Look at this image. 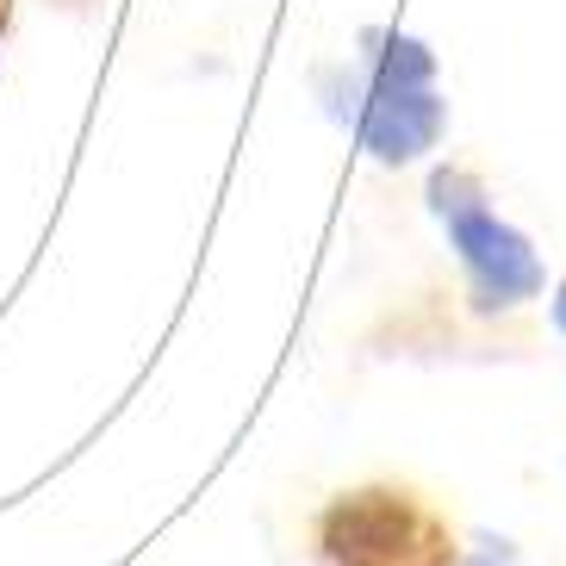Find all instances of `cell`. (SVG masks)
Instances as JSON below:
<instances>
[{
  "label": "cell",
  "mask_w": 566,
  "mask_h": 566,
  "mask_svg": "<svg viewBox=\"0 0 566 566\" xmlns=\"http://www.w3.org/2000/svg\"><path fill=\"white\" fill-rule=\"evenodd\" d=\"M317 566H461L454 516L411 480L336 485L305 523Z\"/></svg>",
  "instance_id": "cell-1"
},
{
  "label": "cell",
  "mask_w": 566,
  "mask_h": 566,
  "mask_svg": "<svg viewBox=\"0 0 566 566\" xmlns=\"http://www.w3.org/2000/svg\"><path fill=\"white\" fill-rule=\"evenodd\" d=\"M317 101L380 168H411L449 137V101L436 87H386L367 69H317Z\"/></svg>",
  "instance_id": "cell-2"
},
{
  "label": "cell",
  "mask_w": 566,
  "mask_h": 566,
  "mask_svg": "<svg viewBox=\"0 0 566 566\" xmlns=\"http://www.w3.org/2000/svg\"><path fill=\"white\" fill-rule=\"evenodd\" d=\"M449 231V250L454 268H461V286H467V305L480 317H504V312H523L530 300L548 293V268L535 255V243L516 231L511 218H499L492 206H461V212L436 218Z\"/></svg>",
  "instance_id": "cell-3"
},
{
  "label": "cell",
  "mask_w": 566,
  "mask_h": 566,
  "mask_svg": "<svg viewBox=\"0 0 566 566\" xmlns=\"http://www.w3.org/2000/svg\"><path fill=\"white\" fill-rule=\"evenodd\" d=\"M361 69L386 87H436V51L411 32H392V25L361 32Z\"/></svg>",
  "instance_id": "cell-4"
},
{
  "label": "cell",
  "mask_w": 566,
  "mask_h": 566,
  "mask_svg": "<svg viewBox=\"0 0 566 566\" xmlns=\"http://www.w3.org/2000/svg\"><path fill=\"white\" fill-rule=\"evenodd\" d=\"M423 200H430V212H436V218H449V212H461V206L492 200V187H485L480 168H467V163H442V168L430 175V187H423Z\"/></svg>",
  "instance_id": "cell-5"
},
{
  "label": "cell",
  "mask_w": 566,
  "mask_h": 566,
  "mask_svg": "<svg viewBox=\"0 0 566 566\" xmlns=\"http://www.w3.org/2000/svg\"><path fill=\"white\" fill-rule=\"evenodd\" d=\"M461 566H523V560H516V542H504V535H473L461 548Z\"/></svg>",
  "instance_id": "cell-6"
},
{
  "label": "cell",
  "mask_w": 566,
  "mask_h": 566,
  "mask_svg": "<svg viewBox=\"0 0 566 566\" xmlns=\"http://www.w3.org/2000/svg\"><path fill=\"white\" fill-rule=\"evenodd\" d=\"M548 317H554V331L566 336V274H560V281H554V286H548Z\"/></svg>",
  "instance_id": "cell-7"
}]
</instances>
